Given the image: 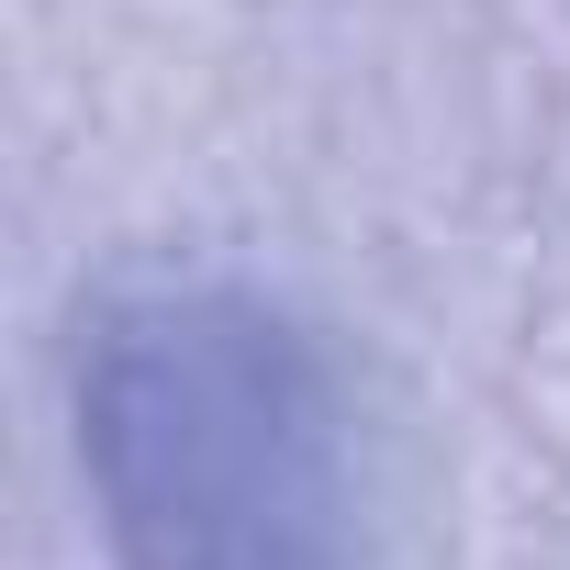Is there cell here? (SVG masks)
I'll list each match as a JSON object with an SVG mask.
<instances>
[{
	"instance_id": "obj_1",
	"label": "cell",
	"mask_w": 570,
	"mask_h": 570,
	"mask_svg": "<svg viewBox=\"0 0 570 570\" xmlns=\"http://www.w3.org/2000/svg\"><path fill=\"white\" fill-rule=\"evenodd\" d=\"M79 470L124 570H436V459L392 381L235 279L101 303Z\"/></svg>"
}]
</instances>
